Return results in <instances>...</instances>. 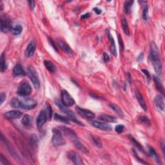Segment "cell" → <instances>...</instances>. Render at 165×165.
<instances>
[{"label": "cell", "mask_w": 165, "mask_h": 165, "mask_svg": "<svg viewBox=\"0 0 165 165\" xmlns=\"http://www.w3.org/2000/svg\"><path fill=\"white\" fill-rule=\"evenodd\" d=\"M60 128L61 131L64 133V135L68 137V138L72 141V143H74V145L77 149H78L79 150L83 152L85 154H87L88 152H89V150H88L87 147L79 140L76 133H75V131L74 130H72V129L64 126H60Z\"/></svg>", "instance_id": "6da1fadb"}, {"label": "cell", "mask_w": 165, "mask_h": 165, "mask_svg": "<svg viewBox=\"0 0 165 165\" xmlns=\"http://www.w3.org/2000/svg\"><path fill=\"white\" fill-rule=\"evenodd\" d=\"M150 58L155 71L157 74L161 76L162 74V64L161 59H160L158 48H157L156 44L154 42H152L150 45Z\"/></svg>", "instance_id": "7a4b0ae2"}, {"label": "cell", "mask_w": 165, "mask_h": 165, "mask_svg": "<svg viewBox=\"0 0 165 165\" xmlns=\"http://www.w3.org/2000/svg\"><path fill=\"white\" fill-rule=\"evenodd\" d=\"M10 105L14 108H21V109L30 110L34 108L37 106V101L31 98H19L14 97L12 99Z\"/></svg>", "instance_id": "3957f363"}, {"label": "cell", "mask_w": 165, "mask_h": 165, "mask_svg": "<svg viewBox=\"0 0 165 165\" xmlns=\"http://www.w3.org/2000/svg\"><path fill=\"white\" fill-rule=\"evenodd\" d=\"M55 103H56V105L58 106V107L59 108V110H60L61 112H63V113H64L65 114L68 115L70 121H72L74 123H76L79 125H83L81 122H80V121H79L76 118V117H75V115L74 114V113L72 112L70 110H69L68 108H67V107L64 106L63 103H61L59 100H56Z\"/></svg>", "instance_id": "277c9868"}, {"label": "cell", "mask_w": 165, "mask_h": 165, "mask_svg": "<svg viewBox=\"0 0 165 165\" xmlns=\"http://www.w3.org/2000/svg\"><path fill=\"white\" fill-rule=\"evenodd\" d=\"M53 135L52 138V143L55 146H60L65 144L66 141L63 138L61 131L58 129L54 128L52 130Z\"/></svg>", "instance_id": "5b68a950"}, {"label": "cell", "mask_w": 165, "mask_h": 165, "mask_svg": "<svg viewBox=\"0 0 165 165\" xmlns=\"http://www.w3.org/2000/svg\"><path fill=\"white\" fill-rule=\"evenodd\" d=\"M27 74L29 77L30 79L32 81V84L36 89H39L40 87V79H39L38 74L36 72V69L33 66H30L27 69Z\"/></svg>", "instance_id": "8992f818"}, {"label": "cell", "mask_w": 165, "mask_h": 165, "mask_svg": "<svg viewBox=\"0 0 165 165\" xmlns=\"http://www.w3.org/2000/svg\"><path fill=\"white\" fill-rule=\"evenodd\" d=\"M32 92V87L27 81H23L18 87L17 94L21 97H26L29 95Z\"/></svg>", "instance_id": "52a82bcc"}, {"label": "cell", "mask_w": 165, "mask_h": 165, "mask_svg": "<svg viewBox=\"0 0 165 165\" xmlns=\"http://www.w3.org/2000/svg\"><path fill=\"white\" fill-rule=\"evenodd\" d=\"M11 21L9 17L5 14L1 15V30L2 32L7 33L12 29Z\"/></svg>", "instance_id": "ba28073f"}, {"label": "cell", "mask_w": 165, "mask_h": 165, "mask_svg": "<svg viewBox=\"0 0 165 165\" xmlns=\"http://www.w3.org/2000/svg\"><path fill=\"white\" fill-rule=\"evenodd\" d=\"M61 100L62 103L66 106L67 107H72L75 104V101L73 99L70 95L69 94V93L66 91V90H62L61 91Z\"/></svg>", "instance_id": "9c48e42d"}, {"label": "cell", "mask_w": 165, "mask_h": 165, "mask_svg": "<svg viewBox=\"0 0 165 165\" xmlns=\"http://www.w3.org/2000/svg\"><path fill=\"white\" fill-rule=\"evenodd\" d=\"M76 110L77 113L82 117L88 119H94L95 117L94 113L89 110L84 109V108H82L79 107H76Z\"/></svg>", "instance_id": "30bf717a"}, {"label": "cell", "mask_w": 165, "mask_h": 165, "mask_svg": "<svg viewBox=\"0 0 165 165\" xmlns=\"http://www.w3.org/2000/svg\"><path fill=\"white\" fill-rule=\"evenodd\" d=\"M47 119L48 117L46 113L45 110H41L37 118V126L39 130H41V129H42L43 126L44 125V124L46 122Z\"/></svg>", "instance_id": "8fae6325"}, {"label": "cell", "mask_w": 165, "mask_h": 165, "mask_svg": "<svg viewBox=\"0 0 165 165\" xmlns=\"http://www.w3.org/2000/svg\"><path fill=\"white\" fill-rule=\"evenodd\" d=\"M91 125L94 126V127L99 128L100 130H105V131H110L112 130V126L109 124H107L103 122H100V121H90Z\"/></svg>", "instance_id": "7c38bea8"}, {"label": "cell", "mask_w": 165, "mask_h": 165, "mask_svg": "<svg viewBox=\"0 0 165 165\" xmlns=\"http://www.w3.org/2000/svg\"><path fill=\"white\" fill-rule=\"evenodd\" d=\"M67 156H68V158L72 162H73L75 164H83V162H82L81 158L76 152L73 151L69 152L68 154H67Z\"/></svg>", "instance_id": "4fadbf2b"}, {"label": "cell", "mask_w": 165, "mask_h": 165, "mask_svg": "<svg viewBox=\"0 0 165 165\" xmlns=\"http://www.w3.org/2000/svg\"><path fill=\"white\" fill-rule=\"evenodd\" d=\"M22 115V112L19 110H11L5 113L4 117L7 119H16Z\"/></svg>", "instance_id": "5bb4252c"}, {"label": "cell", "mask_w": 165, "mask_h": 165, "mask_svg": "<svg viewBox=\"0 0 165 165\" xmlns=\"http://www.w3.org/2000/svg\"><path fill=\"white\" fill-rule=\"evenodd\" d=\"M36 48V43L34 41H32L29 43V44L27 45V47L25 50V55L27 58H31L34 54L35 50Z\"/></svg>", "instance_id": "9a60e30c"}, {"label": "cell", "mask_w": 165, "mask_h": 165, "mask_svg": "<svg viewBox=\"0 0 165 165\" xmlns=\"http://www.w3.org/2000/svg\"><path fill=\"white\" fill-rule=\"evenodd\" d=\"M106 34H107L108 40L110 41V52L112 55L114 56H117V50H116V46L115 44V41L112 38V35H111L110 32L109 30H106Z\"/></svg>", "instance_id": "2e32d148"}, {"label": "cell", "mask_w": 165, "mask_h": 165, "mask_svg": "<svg viewBox=\"0 0 165 165\" xmlns=\"http://www.w3.org/2000/svg\"><path fill=\"white\" fill-rule=\"evenodd\" d=\"M1 140L2 143L4 144V146L7 148V150L9 151L10 153L12 154V156L15 157H16V154L15 153V151L14 150V149H13V148L11 146V145L10 144L9 142L7 140V139L5 138V137L3 136V133L1 134Z\"/></svg>", "instance_id": "e0dca14e"}, {"label": "cell", "mask_w": 165, "mask_h": 165, "mask_svg": "<svg viewBox=\"0 0 165 165\" xmlns=\"http://www.w3.org/2000/svg\"><path fill=\"white\" fill-rule=\"evenodd\" d=\"M13 75L14 76H25L26 72L20 64H17L13 68Z\"/></svg>", "instance_id": "ac0fdd59"}, {"label": "cell", "mask_w": 165, "mask_h": 165, "mask_svg": "<svg viewBox=\"0 0 165 165\" xmlns=\"http://www.w3.org/2000/svg\"><path fill=\"white\" fill-rule=\"evenodd\" d=\"M154 103L155 105H156V107L158 108L159 110L163 111L164 109V103L163 98L161 96V95H158L155 97L154 99Z\"/></svg>", "instance_id": "d6986e66"}, {"label": "cell", "mask_w": 165, "mask_h": 165, "mask_svg": "<svg viewBox=\"0 0 165 165\" xmlns=\"http://www.w3.org/2000/svg\"><path fill=\"white\" fill-rule=\"evenodd\" d=\"M59 46H60V48L63 50L64 52L68 54H71L73 52V50H72L71 48L70 47V46L67 44L66 42H64L63 40H58Z\"/></svg>", "instance_id": "ffe728a7"}, {"label": "cell", "mask_w": 165, "mask_h": 165, "mask_svg": "<svg viewBox=\"0 0 165 165\" xmlns=\"http://www.w3.org/2000/svg\"><path fill=\"white\" fill-rule=\"evenodd\" d=\"M148 148L149 156H150L152 158L154 159V161H156L157 164L161 163V159H160L159 155L157 154L156 151L153 148H152L151 146H148Z\"/></svg>", "instance_id": "44dd1931"}, {"label": "cell", "mask_w": 165, "mask_h": 165, "mask_svg": "<svg viewBox=\"0 0 165 165\" xmlns=\"http://www.w3.org/2000/svg\"><path fill=\"white\" fill-rule=\"evenodd\" d=\"M135 96L137 98V100H138V101L139 103V104L141 105V107H142V108H143L144 111H146L147 110V107H146V105L145 101H144L143 95H141V94L139 92L135 91Z\"/></svg>", "instance_id": "7402d4cb"}, {"label": "cell", "mask_w": 165, "mask_h": 165, "mask_svg": "<svg viewBox=\"0 0 165 165\" xmlns=\"http://www.w3.org/2000/svg\"><path fill=\"white\" fill-rule=\"evenodd\" d=\"M154 82H155V85H156V87L157 90H158V91L161 93L162 94H164V87H163V85L162 84V82L161 81V79H160L158 77L154 76Z\"/></svg>", "instance_id": "603a6c76"}, {"label": "cell", "mask_w": 165, "mask_h": 165, "mask_svg": "<svg viewBox=\"0 0 165 165\" xmlns=\"http://www.w3.org/2000/svg\"><path fill=\"white\" fill-rule=\"evenodd\" d=\"M99 119L105 121V122L107 123H116L117 122V119L116 118L113 117L112 115H107V114H101L99 116Z\"/></svg>", "instance_id": "cb8c5ba5"}, {"label": "cell", "mask_w": 165, "mask_h": 165, "mask_svg": "<svg viewBox=\"0 0 165 165\" xmlns=\"http://www.w3.org/2000/svg\"><path fill=\"white\" fill-rule=\"evenodd\" d=\"M32 121H33V119L32 117H31V116L28 115H25L24 116H23V117L22 119L21 122H22L23 125L25 127L29 128L31 126H32Z\"/></svg>", "instance_id": "d4e9b609"}, {"label": "cell", "mask_w": 165, "mask_h": 165, "mask_svg": "<svg viewBox=\"0 0 165 165\" xmlns=\"http://www.w3.org/2000/svg\"><path fill=\"white\" fill-rule=\"evenodd\" d=\"M121 25H122L123 30H124V32L125 33V34L126 36L130 35V29H129L127 21H126V19L124 16L121 18Z\"/></svg>", "instance_id": "484cf974"}, {"label": "cell", "mask_w": 165, "mask_h": 165, "mask_svg": "<svg viewBox=\"0 0 165 165\" xmlns=\"http://www.w3.org/2000/svg\"><path fill=\"white\" fill-rule=\"evenodd\" d=\"M7 69L6 64V58H5V53L3 52L0 59V70L1 72H3Z\"/></svg>", "instance_id": "4316f807"}, {"label": "cell", "mask_w": 165, "mask_h": 165, "mask_svg": "<svg viewBox=\"0 0 165 165\" xmlns=\"http://www.w3.org/2000/svg\"><path fill=\"white\" fill-rule=\"evenodd\" d=\"M29 144L31 146V148H32L34 149H36V147L38 146V138L37 136L34 134H32L30 137V139H29Z\"/></svg>", "instance_id": "83f0119b"}, {"label": "cell", "mask_w": 165, "mask_h": 165, "mask_svg": "<svg viewBox=\"0 0 165 165\" xmlns=\"http://www.w3.org/2000/svg\"><path fill=\"white\" fill-rule=\"evenodd\" d=\"M128 138L129 139H130V141H131V143L133 144V145L135 146L137 148H138L139 151L142 153H144V149H143V147L141 146V144L136 141V139L135 138H133L132 136L131 135H128Z\"/></svg>", "instance_id": "f1b7e54d"}, {"label": "cell", "mask_w": 165, "mask_h": 165, "mask_svg": "<svg viewBox=\"0 0 165 165\" xmlns=\"http://www.w3.org/2000/svg\"><path fill=\"white\" fill-rule=\"evenodd\" d=\"M44 64L48 70L51 72V73H54L56 71V66L54 65L53 63H52L50 61H44Z\"/></svg>", "instance_id": "f546056e"}, {"label": "cell", "mask_w": 165, "mask_h": 165, "mask_svg": "<svg viewBox=\"0 0 165 165\" xmlns=\"http://www.w3.org/2000/svg\"><path fill=\"white\" fill-rule=\"evenodd\" d=\"M22 30H23V27H22V26L20 25H15L14 26H13L11 29L12 34L15 36L19 35L22 32Z\"/></svg>", "instance_id": "4dcf8cb0"}, {"label": "cell", "mask_w": 165, "mask_h": 165, "mask_svg": "<svg viewBox=\"0 0 165 165\" xmlns=\"http://www.w3.org/2000/svg\"><path fill=\"white\" fill-rule=\"evenodd\" d=\"M110 107L111 108H112V110L114 111V112L117 113V115L121 116V117H123L124 113L123 112V111L121 110V108L119 107L118 106H117L115 104H112L110 105Z\"/></svg>", "instance_id": "1f68e13d"}, {"label": "cell", "mask_w": 165, "mask_h": 165, "mask_svg": "<svg viewBox=\"0 0 165 165\" xmlns=\"http://www.w3.org/2000/svg\"><path fill=\"white\" fill-rule=\"evenodd\" d=\"M133 3V1H126L124 4V10L126 14H129L130 12L131 7Z\"/></svg>", "instance_id": "d6a6232c"}, {"label": "cell", "mask_w": 165, "mask_h": 165, "mask_svg": "<svg viewBox=\"0 0 165 165\" xmlns=\"http://www.w3.org/2000/svg\"><path fill=\"white\" fill-rule=\"evenodd\" d=\"M45 108L44 110H45L46 115H47V117H48V119H50L51 117H52V110L50 105L48 104V103H46L45 105Z\"/></svg>", "instance_id": "836d02e7"}, {"label": "cell", "mask_w": 165, "mask_h": 165, "mask_svg": "<svg viewBox=\"0 0 165 165\" xmlns=\"http://www.w3.org/2000/svg\"><path fill=\"white\" fill-rule=\"evenodd\" d=\"M54 117H55V119L56 120L59 121H61V122H64V123H68V121H70L68 117H63V116L60 115L58 113H55V115H54Z\"/></svg>", "instance_id": "e575fe53"}, {"label": "cell", "mask_w": 165, "mask_h": 165, "mask_svg": "<svg viewBox=\"0 0 165 165\" xmlns=\"http://www.w3.org/2000/svg\"><path fill=\"white\" fill-rule=\"evenodd\" d=\"M91 138L93 142H94V144H95V146H97L98 148H101L102 147L101 142V141L97 138V137H95L94 135H91Z\"/></svg>", "instance_id": "d590c367"}, {"label": "cell", "mask_w": 165, "mask_h": 165, "mask_svg": "<svg viewBox=\"0 0 165 165\" xmlns=\"http://www.w3.org/2000/svg\"><path fill=\"white\" fill-rule=\"evenodd\" d=\"M143 19L144 21H147L148 18V8L147 5H145L143 10Z\"/></svg>", "instance_id": "8d00e7d4"}, {"label": "cell", "mask_w": 165, "mask_h": 165, "mask_svg": "<svg viewBox=\"0 0 165 165\" xmlns=\"http://www.w3.org/2000/svg\"><path fill=\"white\" fill-rule=\"evenodd\" d=\"M139 120H140L142 123H143L146 125H150V121L149 119L146 117V116H142L140 118H139Z\"/></svg>", "instance_id": "74e56055"}, {"label": "cell", "mask_w": 165, "mask_h": 165, "mask_svg": "<svg viewBox=\"0 0 165 165\" xmlns=\"http://www.w3.org/2000/svg\"><path fill=\"white\" fill-rule=\"evenodd\" d=\"M124 128H125V126L122 125H118L115 126V130L117 133H121L124 130Z\"/></svg>", "instance_id": "f35d334b"}, {"label": "cell", "mask_w": 165, "mask_h": 165, "mask_svg": "<svg viewBox=\"0 0 165 165\" xmlns=\"http://www.w3.org/2000/svg\"><path fill=\"white\" fill-rule=\"evenodd\" d=\"M118 41H119V48L121 51L122 52L124 50V44L123 43V40L121 38L120 35H118Z\"/></svg>", "instance_id": "ab89813d"}, {"label": "cell", "mask_w": 165, "mask_h": 165, "mask_svg": "<svg viewBox=\"0 0 165 165\" xmlns=\"http://www.w3.org/2000/svg\"><path fill=\"white\" fill-rule=\"evenodd\" d=\"M142 72H143V73L146 76L147 81H148V82H149L150 80V73L148 72V71L146 69H143L142 70Z\"/></svg>", "instance_id": "60d3db41"}, {"label": "cell", "mask_w": 165, "mask_h": 165, "mask_svg": "<svg viewBox=\"0 0 165 165\" xmlns=\"http://www.w3.org/2000/svg\"><path fill=\"white\" fill-rule=\"evenodd\" d=\"M1 161L3 164H9L10 162H9V161L7 159V158H5V157L3 156V155L1 154Z\"/></svg>", "instance_id": "b9f144b4"}, {"label": "cell", "mask_w": 165, "mask_h": 165, "mask_svg": "<svg viewBox=\"0 0 165 165\" xmlns=\"http://www.w3.org/2000/svg\"><path fill=\"white\" fill-rule=\"evenodd\" d=\"M48 39L49 43H50V44L52 45V47H53L54 49H55V50H56V51H58V48H57L56 44L54 43V41L52 40V39H51V38H48Z\"/></svg>", "instance_id": "7bdbcfd3"}, {"label": "cell", "mask_w": 165, "mask_h": 165, "mask_svg": "<svg viewBox=\"0 0 165 165\" xmlns=\"http://www.w3.org/2000/svg\"><path fill=\"white\" fill-rule=\"evenodd\" d=\"M132 151H133V156H135L137 159H138V161H140L141 162H142V163H143V164H148V163H147V162H146L145 161H143V160H141L140 158H139V157L138 156V154H136L135 151H134L133 150Z\"/></svg>", "instance_id": "ee69618b"}, {"label": "cell", "mask_w": 165, "mask_h": 165, "mask_svg": "<svg viewBox=\"0 0 165 165\" xmlns=\"http://www.w3.org/2000/svg\"><path fill=\"white\" fill-rule=\"evenodd\" d=\"M5 98H6V94H5L4 92H2L0 95V99H1V105H2L4 101L5 100Z\"/></svg>", "instance_id": "f6af8a7d"}, {"label": "cell", "mask_w": 165, "mask_h": 165, "mask_svg": "<svg viewBox=\"0 0 165 165\" xmlns=\"http://www.w3.org/2000/svg\"><path fill=\"white\" fill-rule=\"evenodd\" d=\"M28 4H29V7H30L31 10H33L34 9V8H35V3H34V1H28Z\"/></svg>", "instance_id": "bcb514c9"}, {"label": "cell", "mask_w": 165, "mask_h": 165, "mask_svg": "<svg viewBox=\"0 0 165 165\" xmlns=\"http://www.w3.org/2000/svg\"><path fill=\"white\" fill-rule=\"evenodd\" d=\"M103 59H104V61L105 62H107L108 61H109V59H110L109 56H108L107 53H105V52L103 53Z\"/></svg>", "instance_id": "7dc6e473"}, {"label": "cell", "mask_w": 165, "mask_h": 165, "mask_svg": "<svg viewBox=\"0 0 165 165\" xmlns=\"http://www.w3.org/2000/svg\"><path fill=\"white\" fill-rule=\"evenodd\" d=\"M93 10H94V11L95 12V14H100L101 13V10L98 9V8L97 7L94 8V9Z\"/></svg>", "instance_id": "c3c4849f"}, {"label": "cell", "mask_w": 165, "mask_h": 165, "mask_svg": "<svg viewBox=\"0 0 165 165\" xmlns=\"http://www.w3.org/2000/svg\"><path fill=\"white\" fill-rule=\"evenodd\" d=\"M161 148H162V150L163 152V154H164V140L161 141Z\"/></svg>", "instance_id": "681fc988"}, {"label": "cell", "mask_w": 165, "mask_h": 165, "mask_svg": "<svg viewBox=\"0 0 165 165\" xmlns=\"http://www.w3.org/2000/svg\"><path fill=\"white\" fill-rule=\"evenodd\" d=\"M89 15H90V14H89V13H88V14H86L82 15V16L81 17V18L82 19H86V18L89 17Z\"/></svg>", "instance_id": "f907efd6"}, {"label": "cell", "mask_w": 165, "mask_h": 165, "mask_svg": "<svg viewBox=\"0 0 165 165\" xmlns=\"http://www.w3.org/2000/svg\"><path fill=\"white\" fill-rule=\"evenodd\" d=\"M127 77H128V81L130 82H131V78H130V73H128V74H127Z\"/></svg>", "instance_id": "816d5d0a"}, {"label": "cell", "mask_w": 165, "mask_h": 165, "mask_svg": "<svg viewBox=\"0 0 165 165\" xmlns=\"http://www.w3.org/2000/svg\"><path fill=\"white\" fill-rule=\"evenodd\" d=\"M1 3V10H3V3H2L1 1V3Z\"/></svg>", "instance_id": "f5cc1de1"}]
</instances>
